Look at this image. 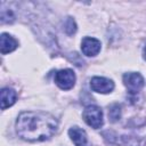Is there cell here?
Listing matches in <instances>:
<instances>
[{
	"mask_svg": "<svg viewBox=\"0 0 146 146\" xmlns=\"http://www.w3.org/2000/svg\"><path fill=\"white\" fill-rule=\"evenodd\" d=\"M57 127V120L46 112H23L16 121L17 135L26 141L47 140L55 135Z\"/></svg>",
	"mask_w": 146,
	"mask_h": 146,
	"instance_id": "6da1fadb",
	"label": "cell"
},
{
	"mask_svg": "<svg viewBox=\"0 0 146 146\" xmlns=\"http://www.w3.org/2000/svg\"><path fill=\"white\" fill-rule=\"evenodd\" d=\"M82 116H83V120L86 121V123L94 129H99L104 123L103 111L100 107H98L96 105L87 106L83 111Z\"/></svg>",
	"mask_w": 146,
	"mask_h": 146,
	"instance_id": "7a4b0ae2",
	"label": "cell"
},
{
	"mask_svg": "<svg viewBox=\"0 0 146 146\" xmlns=\"http://www.w3.org/2000/svg\"><path fill=\"white\" fill-rule=\"evenodd\" d=\"M55 82L60 89L68 90L75 84V74L70 68L60 70L55 74Z\"/></svg>",
	"mask_w": 146,
	"mask_h": 146,
	"instance_id": "3957f363",
	"label": "cell"
},
{
	"mask_svg": "<svg viewBox=\"0 0 146 146\" xmlns=\"http://www.w3.org/2000/svg\"><path fill=\"white\" fill-rule=\"evenodd\" d=\"M123 83L130 92H138L144 87V78L136 72L125 73L123 75Z\"/></svg>",
	"mask_w": 146,
	"mask_h": 146,
	"instance_id": "277c9868",
	"label": "cell"
},
{
	"mask_svg": "<svg viewBox=\"0 0 146 146\" xmlns=\"http://www.w3.org/2000/svg\"><path fill=\"white\" fill-rule=\"evenodd\" d=\"M90 88L95 92L99 94H108L114 89V82L107 78L95 76L90 81Z\"/></svg>",
	"mask_w": 146,
	"mask_h": 146,
	"instance_id": "5b68a950",
	"label": "cell"
},
{
	"mask_svg": "<svg viewBox=\"0 0 146 146\" xmlns=\"http://www.w3.org/2000/svg\"><path fill=\"white\" fill-rule=\"evenodd\" d=\"M81 50L86 56H96L100 51V41L95 38L86 36L81 42Z\"/></svg>",
	"mask_w": 146,
	"mask_h": 146,
	"instance_id": "8992f818",
	"label": "cell"
},
{
	"mask_svg": "<svg viewBox=\"0 0 146 146\" xmlns=\"http://www.w3.org/2000/svg\"><path fill=\"white\" fill-rule=\"evenodd\" d=\"M68 135L75 146H87L88 145L87 133L83 129H81L79 127H73L68 130Z\"/></svg>",
	"mask_w": 146,
	"mask_h": 146,
	"instance_id": "52a82bcc",
	"label": "cell"
},
{
	"mask_svg": "<svg viewBox=\"0 0 146 146\" xmlns=\"http://www.w3.org/2000/svg\"><path fill=\"white\" fill-rule=\"evenodd\" d=\"M18 46V42L9 34L2 33L0 36V51L2 55L14 51Z\"/></svg>",
	"mask_w": 146,
	"mask_h": 146,
	"instance_id": "ba28073f",
	"label": "cell"
},
{
	"mask_svg": "<svg viewBox=\"0 0 146 146\" xmlns=\"http://www.w3.org/2000/svg\"><path fill=\"white\" fill-rule=\"evenodd\" d=\"M17 94L11 88H3L1 90V108L6 110L16 102Z\"/></svg>",
	"mask_w": 146,
	"mask_h": 146,
	"instance_id": "9c48e42d",
	"label": "cell"
},
{
	"mask_svg": "<svg viewBox=\"0 0 146 146\" xmlns=\"http://www.w3.org/2000/svg\"><path fill=\"white\" fill-rule=\"evenodd\" d=\"M121 116V110H120V106L117 104H114L110 107V111H108V117L111 119L112 122H115L120 119Z\"/></svg>",
	"mask_w": 146,
	"mask_h": 146,
	"instance_id": "30bf717a",
	"label": "cell"
},
{
	"mask_svg": "<svg viewBox=\"0 0 146 146\" xmlns=\"http://www.w3.org/2000/svg\"><path fill=\"white\" fill-rule=\"evenodd\" d=\"M64 26H65L64 30H65V32H66L68 35L75 33V31H76V24H75V22H74V19H73L72 17H67V19H66Z\"/></svg>",
	"mask_w": 146,
	"mask_h": 146,
	"instance_id": "8fae6325",
	"label": "cell"
},
{
	"mask_svg": "<svg viewBox=\"0 0 146 146\" xmlns=\"http://www.w3.org/2000/svg\"><path fill=\"white\" fill-rule=\"evenodd\" d=\"M143 55H144V58L146 59V44H145V47H144V50H143Z\"/></svg>",
	"mask_w": 146,
	"mask_h": 146,
	"instance_id": "7c38bea8",
	"label": "cell"
}]
</instances>
